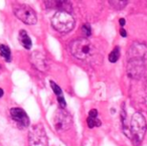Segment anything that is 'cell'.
I'll list each match as a JSON object with an SVG mask.
<instances>
[{"mask_svg":"<svg viewBox=\"0 0 147 146\" xmlns=\"http://www.w3.org/2000/svg\"><path fill=\"white\" fill-rule=\"evenodd\" d=\"M71 53L73 55L79 59H88L94 53V47L93 45L88 39H78L71 43L69 45Z\"/></svg>","mask_w":147,"mask_h":146,"instance_id":"obj_1","label":"cell"},{"mask_svg":"<svg viewBox=\"0 0 147 146\" xmlns=\"http://www.w3.org/2000/svg\"><path fill=\"white\" fill-rule=\"evenodd\" d=\"M53 28L61 33H67L75 26V19L69 12L57 11L51 18Z\"/></svg>","mask_w":147,"mask_h":146,"instance_id":"obj_2","label":"cell"},{"mask_svg":"<svg viewBox=\"0 0 147 146\" xmlns=\"http://www.w3.org/2000/svg\"><path fill=\"white\" fill-rule=\"evenodd\" d=\"M146 121L143 115L139 112L133 114L130 122L131 138L137 143H140L144 138L145 131H146Z\"/></svg>","mask_w":147,"mask_h":146,"instance_id":"obj_3","label":"cell"},{"mask_svg":"<svg viewBox=\"0 0 147 146\" xmlns=\"http://www.w3.org/2000/svg\"><path fill=\"white\" fill-rule=\"evenodd\" d=\"M53 123L57 131L65 132L71 129V127L73 126V117L67 110H65L63 108H59L53 115Z\"/></svg>","mask_w":147,"mask_h":146,"instance_id":"obj_4","label":"cell"},{"mask_svg":"<svg viewBox=\"0 0 147 146\" xmlns=\"http://www.w3.org/2000/svg\"><path fill=\"white\" fill-rule=\"evenodd\" d=\"M13 12L16 17L26 24L32 25L35 24L37 21V17L34 10L30 6L22 3H15L13 5Z\"/></svg>","mask_w":147,"mask_h":146,"instance_id":"obj_5","label":"cell"},{"mask_svg":"<svg viewBox=\"0 0 147 146\" xmlns=\"http://www.w3.org/2000/svg\"><path fill=\"white\" fill-rule=\"evenodd\" d=\"M29 146H49V139L41 124H35L28 132Z\"/></svg>","mask_w":147,"mask_h":146,"instance_id":"obj_6","label":"cell"},{"mask_svg":"<svg viewBox=\"0 0 147 146\" xmlns=\"http://www.w3.org/2000/svg\"><path fill=\"white\" fill-rule=\"evenodd\" d=\"M145 72V61L143 59H128L127 74L133 79H140Z\"/></svg>","mask_w":147,"mask_h":146,"instance_id":"obj_7","label":"cell"},{"mask_svg":"<svg viewBox=\"0 0 147 146\" xmlns=\"http://www.w3.org/2000/svg\"><path fill=\"white\" fill-rule=\"evenodd\" d=\"M128 59H147V45L143 43H133L130 45L127 53Z\"/></svg>","mask_w":147,"mask_h":146,"instance_id":"obj_8","label":"cell"},{"mask_svg":"<svg viewBox=\"0 0 147 146\" xmlns=\"http://www.w3.org/2000/svg\"><path fill=\"white\" fill-rule=\"evenodd\" d=\"M30 63L40 72H47L49 70V59L40 51H34L30 55Z\"/></svg>","mask_w":147,"mask_h":146,"instance_id":"obj_9","label":"cell"},{"mask_svg":"<svg viewBox=\"0 0 147 146\" xmlns=\"http://www.w3.org/2000/svg\"><path fill=\"white\" fill-rule=\"evenodd\" d=\"M10 115L12 119L17 123V125L21 128L27 127L29 125V118L25 111H23L21 108L14 107L10 109Z\"/></svg>","mask_w":147,"mask_h":146,"instance_id":"obj_10","label":"cell"},{"mask_svg":"<svg viewBox=\"0 0 147 146\" xmlns=\"http://www.w3.org/2000/svg\"><path fill=\"white\" fill-rule=\"evenodd\" d=\"M47 3V6L49 8L57 9L59 11H63V12H69L71 10V5L67 1H49Z\"/></svg>","mask_w":147,"mask_h":146,"instance_id":"obj_11","label":"cell"},{"mask_svg":"<svg viewBox=\"0 0 147 146\" xmlns=\"http://www.w3.org/2000/svg\"><path fill=\"white\" fill-rule=\"evenodd\" d=\"M19 41H20L21 45L26 49H31L32 43H31V39H30V37H29V35L27 34V32L24 29H21V30L19 31Z\"/></svg>","mask_w":147,"mask_h":146,"instance_id":"obj_12","label":"cell"},{"mask_svg":"<svg viewBox=\"0 0 147 146\" xmlns=\"http://www.w3.org/2000/svg\"><path fill=\"white\" fill-rule=\"evenodd\" d=\"M0 55L1 57H3L6 62L11 61V51L7 45H0Z\"/></svg>","mask_w":147,"mask_h":146,"instance_id":"obj_13","label":"cell"},{"mask_svg":"<svg viewBox=\"0 0 147 146\" xmlns=\"http://www.w3.org/2000/svg\"><path fill=\"white\" fill-rule=\"evenodd\" d=\"M120 47H115L114 49L110 53L109 55V62L110 63H116L117 61L119 59L120 57Z\"/></svg>","mask_w":147,"mask_h":146,"instance_id":"obj_14","label":"cell"},{"mask_svg":"<svg viewBox=\"0 0 147 146\" xmlns=\"http://www.w3.org/2000/svg\"><path fill=\"white\" fill-rule=\"evenodd\" d=\"M109 3L113 8H115L116 10H120L126 6L128 1H109Z\"/></svg>","mask_w":147,"mask_h":146,"instance_id":"obj_15","label":"cell"},{"mask_svg":"<svg viewBox=\"0 0 147 146\" xmlns=\"http://www.w3.org/2000/svg\"><path fill=\"white\" fill-rule=\"evenodd\" d=\"M87 123H88L89 128L99 127V126H101V124H102L98 118H91V117H89L88 119H87Z\"/></svg>","mask_w":147,"mask_h":146,"instance_id":"obj_16","label":"cell"},{"mask_svg":"<svg viewBox=\"0 0 147 146\" xmlns=\"http://www.w3.org/2000/svg\"><path fill=\"white\" fill-rule=\"evenodd\" d=\"M51 83V89H53V93L55 94V95L57 96V97H59V96H61V93H63V91H61V87H59L57 84H55L53 81H51L49 82Z\"/></svg>","mask_w":147,"mask_h":146,"instance_id":"obj_17","label":"cell"},{"mask_svg":"<svg viewBox=\"0 0 147 146\" xmlns=\"http://www.w3.org/2000/svg\"><path fill=\"white\" fill-rule=\"evenodd\" d=\"M83 32L86 36H90L92 33V29H91L90 24H84L83 25Z\"/></svg>","mask_w":147,"mask_h":146,"instance_id":"obj_18","label":"cell"},{"mask_svg":"<svg viewBox=\"0 0 147 146\" xmlns=\"http://www.w3.org/2000/svg\"><path fill=\"white\" fill-rule=\"evenodd\" d=\"M57 102H59V106H61V108H65V105H67L65 98H63V96H59V97H57Z\"/></svg>","mask_w":147,"mask_h":146,"instance_id":"obj_19","label":"cell"},{"mask_svg":"<svg viewBox=\"0 0 147 146\" xmlns=\"http://www.w3.org/2000/svg\"><path fill=\"white\" fill-rule=\"evenodd\" d=\"M97 116H98V111H97L96 109L90 110V112H89V117H91V118H97Z\"/></svg>","mask_w":147,"mask_h":146,"instance_id":"obj_20","label":"cell"},{"mask_svg":"<svg viewBox=\"0 0 147 146\" xmlns=\"http://www.w3.org/2000/svg\"><path fill=\"white\" fill-rule=\"evenodd\" d=\"M120 34H121V36H123V37L127 36V32H126V30L124 29V27H121V28H120Z\"/></svg>","mask_w":147,"mask_h":146,"instance_id":"obj_21","label":"cell"},{"mask_svg":"<svg viewBox=\"0 0 147 146\" xmlns=\"http://www.w3.org/2000/svg\"><path fill=\"white\" fill-rule=\"evenodd\" d=\"M119 23H120V25L123 27L125 25V23H126V20H125L124 18H120V19H119Z\"/></svg>","mask_w":147,"mask_h":146,"instance_id":"obj_22","label":"cell"},{"mask_svg":"<svg viewBox=\"0 0 147 146\" xmlns=\"http://www.w3.org/2000/svg\"><path fill=\"white\" fill-rule=\"evenodd\" d=\"M3 93H4V92H3V90L1 89V88H0V98H1L3 96Z\"/></svg>","mask_w":147,"mask_h":146,"instance_id":"obj_23","label":"cell"}]
</instances>
